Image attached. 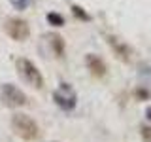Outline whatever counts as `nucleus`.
<instances>
[{
	"mask_svg": "<svg viewBox=\"0 0 151 142\" xmlns=\"http://www.w3.org/2000/svg\"><path fill=\"white\" fill-rule=\"evenodd\" d=\"M15 68H17V74L21 76V80L27 82L30 87H34V89L44 87V76H42V72L36 68V64L32 63L30 59L19 57V59L15 61Z\"/></svg>",
	"mask_w": 151,
	"mask_h": 142,
	"instance_id": "obj_2",
	"label": "nucleus"
},
{
	"mask_svg": "<svg viewBox=\"0 0 151 142\" xmlns=\"http://www.w3.org/2000/svg\"><path fill=\"white\" fill-rule=\"evenodd\" d=\"M45 38L49 40L51 51L55 53V57H59V59H63V57H64V49H66L63 36H59V34H55V32H51V34H47Z\"/></svg>",
	"mask_w": 151,
	"mask_h": 142,
	"instance_id": "obj_8",
	"label": "nucleus"
},
{
	"mask_svg": "<svg viewBox=\"0 0 151 142\" xmlns=\"http://www.w3.org/2000/svg\"><path fill=\"white\" fill-rule=\"evenodd\" d=\"M0 101L8 108H21L28 102L27 95L13 83H4L2 87H0Z\"/></svg>",
	"mask_w": 151,
	"mask_h": 142,
	"instance_id": "obj_4",
	"label": "nucleus"
},
{
	"mask_svg": "<svg viewBox=\"0 0 151 142\" xmlns=\"http://www.w3.org/2000/svg\"><path fill=\"white\" fill-rule=\"evenodd\" d=\"M134 97L138 99V101H147V99H151V93H149V89H145V87H136Z\"/></svg>",
	"mask_w": 151,
	"mask_h": 142,
	"instance_id": "obj_11",
	"label": "nucleus"
},
{
	"mask_svg": "<svg viewBox=\"0 0 151 142\" xmlns=\"http://www.w3.org/2000/svg\"><path fill=\"white\" fill-rule=\"evenodd\" d=\"M9 4L15 9H19V12H23V9L28 8V0H9Z\"/></svg>",
	"mask_w": 151,
	"mask_h": 142,
	"instance_id": "obj_13",
	"label": "nucleus"
},
{
	"mask_svg": "<svg viewBox=\"0 0 151 142\" xmlns=\"http://www.w3.org/2000/svg\"><path fill=\"white\" fill-rule=\"evenodd\" d=\"M4 30L9 38H13L15 42H25L28 36H30V27L25 19H19V17H12L6 21L4 25Z\"/></svg>",
	"mask_w": 151,
	"mask_h": 142,
	"instance_id": "obj_5",
	"label": "nucleus"
},
{
	"mask_svg": "<svg viewBox=\"0 0 151 142\" xmlns=\"http://www.w3.org/2000/svg\"><path fill=\"white\" fill-rule=\"evenodd\" d=\"M106 42L111 47V51L115 53L117 59H121L123 63H130V59H132V47L130 46H127L123 40H119V38H115L111 34L106 36Z\"/></svg>",
	"mask_w": 151,
	"mask_h": 142,
	"instance_id": "obj_6",
	"label": "nucleus"
},
{
	"mask_svg": "<svg viewBox=\"0 0 151 142\" xmlns=\"http://www.w3.org/2000/svg\"><path fill=\"white\" fill-rule=\"evenodd\" d=\"M12 129L19 138H23L27 142H32L40 136V127H38V123L32 120L30 116H27V114H13Z\"/></svg>",
	"mask_w": 151,
	"mask_h": 142,
	"instance_id": "obj_1",
	"label": "nucleus"
},
{
	"mask_svg": "<svg viewBox=\"0 0 151 142\" xmlns=\"http://www.w3.org/2000/svg\"><path fill=\"white\" fill-rule=\"evenodd\" d=\"M85 64H87L89 72H91L94 78H104V76L108 74L106 63H104L98 55H94V53H87V55H85Z\"/></svg>",
	"mask_w": 151,
	"mask_h": 142,
	"instance_id": "obj_7",
	"label": "nucleus"
},
{
	"mask_svg": "<svg viewBox=\"0 0 151 142\" xmlns=\"http://www.w3.org/2000/svg\"><path fill=\"white\" fill-rule=\"evenodd\" d=\"M70 9H72V13H74V15L79 19V21H83V23H89V21L93 19V17L89 15V13L85 12V9H83L81 6H78V4H72V6H70Z\"/></svg>",
	"mask_w": 151,
	"mask_h": 142,
	"instance_id": "obj_9",
	"label": "nucleus"
},
{
	"mask_svg": "<svg viewBox=\"0 0 151 142\" xmlns=\"http://www.w3.org/2000/svg\"><path fill=\"white\" fill-rule=\"evenodd\" d=\"M45 19H47V23H49V25H53V27H64V17L60 15V13L49 12L45 15Z\"/></svg>",
	"mask_w": 151,
	"mask_h": 142,
	"instance_id": "obj_10",
	"label": "nucleus"
},
{
	"mask_svg": "<svg viewBox=\"0 0 151 142\" xmlns=\"http://www.w3.org/2000/svg\"><path fill=\"white\" fill-rule=\"evenodd\" d=\"M145 117H147V120L151 121V106L147 108V110H145Z\"/></svg>",
	"mask_w": 151,
	"mask_h": 142,
	"instance_id": "obj_14",
	"label": "nucleus"
},
{
	"mask_svg": "<svg viewBox=\"0 0 151 142\" xmlns=\"http://www.w3.org/2000/svg\"><path fill=\"white\" fill-rule=\"evenodd\" d=\"M140 136L144 142H151V127L149 125H140Z\"/></svg>",
	"mask_w": 151,
	"mask_h": 142,
	"instance_id": "obj_12",
	"label": "nucleus"
},
{
	"mask_svg": "<svg viewBox=\"0 0 151 142\" xmlns=\"http://www.w3.org/2000/svg\"><path fill=\"white\" fill-rule=\"evenodd\" d=\"M53 101L60 110L70 112V110H74L76 104H78V95H76L72 85L63 82V83H59V87L53 91Z\"/></svg>",
	"mask_w": 151,
	"mask_h": 142,
	"instance_id": "obj_3",
	"label": "nucleus"
}]
</instances>
